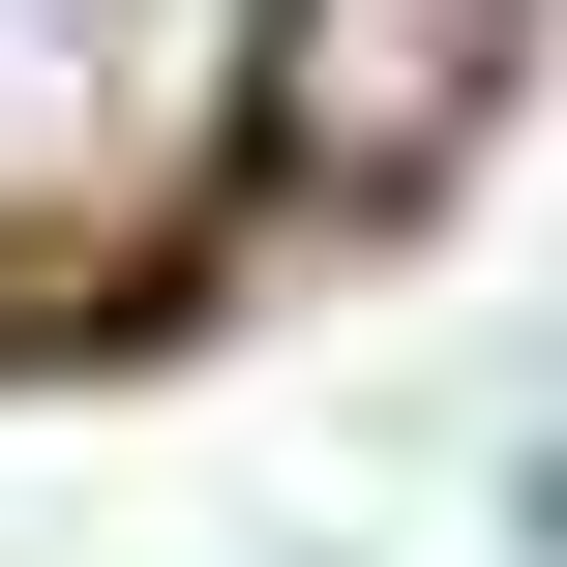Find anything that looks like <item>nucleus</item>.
Masks as SVG:
<instances>
[{
	"label": "nucleus",
	"mask_w": 567,
	"mask_h": 567,
	"mask_svg": "<svg viewBox=\"0 0 567 567\" xmlns=\"http://www.w3.org/2000/svg\"><path fill=\"white\" fill-rule=\"evenodd\" d=\"M508 60H538V0H269V150L329 209H419L508 150Z\"/></svg>",
	"instance_id": "obj_1"
}]
</instances>
